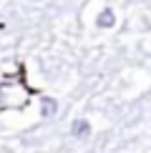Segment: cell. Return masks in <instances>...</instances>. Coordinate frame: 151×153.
<instances>
[{
    "label": "cell",
    "instance_id": "obj_3",
    "mask_svg": "<svg viewBox=\"0 0 151 153\" xmlns=\"http://www.w3.org/2000/svg\"><path fill=\"white\" fill-rule=\"evenodd\" d=\"M40 105H43V116H46V118H53L55 113H58V100L50 98V95H43V98H40Z\"/></svg>",
    "mask_w": 151,
    "mask_h": 153
},
{
    "label": "cell",
    "instance_id": "obj_2",
    "mask_svg": "<svg viewBox=\"0 0 151 153\" xmlns=\"http://www.w3.org/2000/svg\"><path fill=\"white\" fill-rule=\"evenodd\" d=\"M96 25H98V28H113V25H116V15H113V10L111 8L101 10L98 18H96Z\"/></svg>",
    "mask_w": 151,
    "mask_h": 153
},
{
    "label": "cell",
    "instance_id": "obj_1",
    "mask_svg": "<svg viewBox=\"0 0 151 153\" xmlns=\"http://www.w3.org/2000/svg\"><path fill=\"white\" fill-rule=\"evenodd\" d=\"M71 133H73V138H78V141H86V138L91 136V126H88V120L86 118H76L73 126H71Z\"/></svg>",
    "mask_w": 151,
    "mask_h": 153
}]
</instances>
